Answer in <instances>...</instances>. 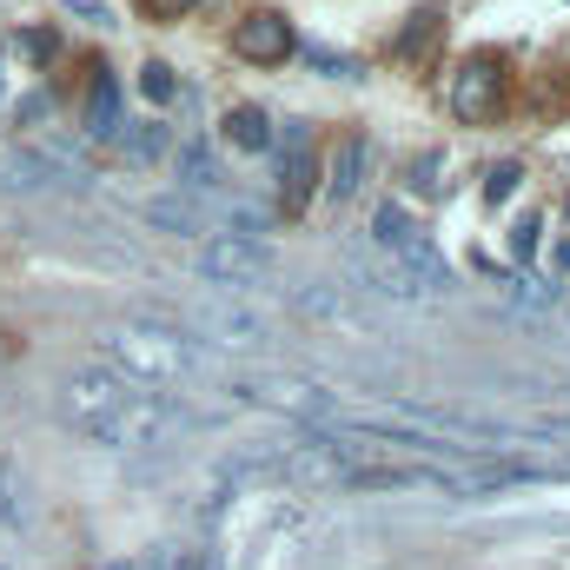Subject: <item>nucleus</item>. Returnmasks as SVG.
<instances>
[{"label": "nucleus", "mask_w": 570, "mask_h": 570, "mask_svg": "<svg viewBox=\"0 0 570 570\" xmlns=\"http://www.w3.org/2000/svg\"><path fill=\"white\" fill-rule=\"evenodd\" d=\"M518 179H524V173H518L511 159H504V166H491V173H484V199H491V206H504V199L518 193Z\"/></svg>", "instance_id": "19"}, {"label": "nucleus", "mask_w": 570, "mask_h": 570, "mask_svg": "<svg viewBox=\"0 0 570 570\" xmlns=\"http://www.w3.org/2000/svg\"><path fill=\"white\" fill-rule=\"evenodd\" d=\"M20 53H33V60H47V53H53V40H47V33H27V40H20Z\"/></svg>", "instance_id": "23"}, {"label": "nucleus", "mask_w": 570, "mask_h": 570, "mask_svg": "<svg viewBox=\"0 0 570 570\" xmlns=\"http://www.w3.org/2000/svg\"><path fill=\"white\" fill-rule=\"evenodd\" d=\"M219 127H226V140L239 146V153H266V146H273V120H266L259 107H226Z\"/></svg>", "instance_id": "11"}, {"label": "nucleus", "mask_w": 570, "mask_h": 570, "mask_svg": "<svg viewBox=\"0 0 570 570\" xmlns=\"http://www.w3.org/2000/svg\"><path fill=\"white\" fill-rule=\"evenodd\" d=\"M186 318L213 345H266V318L246 312V305H233V298H199V305H186Z\"/></svg>", "instance_id": "6"}, {"label": "nucleus", "mask_w": 570, "mask_h": 570, "mask_svg": "<svg viewBox=\"0 0 570 570\" xmlns=\"http://www.w3.org/2000/svg\"><path fill=\"white\" fill-rule=\"evenodd\" d=\"M100 365L134 379L146 392H166V385H199V379H219V358L206 352V338L179 332V325H153V318H127V325H107L94 338Z\"/></svg>", "instance_id": "2"}, {"label": "nucleus", "mask_w": 570, "mask_h": 570, "mask_svg": "<svg viewBox=\"0 0 570 570\" xmlns=\"http://www.w3.org/2000/svg\"><path fill=\"white\" fill-rule=\"evenodd\" d=\"M233 53H239V60H253V67H279L285 53H292V20L273 13V7L246 13V20L233 27Z\"/></svg>", "instance_id": "7"}, {"label": "nucleus", "mask_w": 570, "mask_h": 570, "mask_svg": "<svg viewBox=\"0 0 570 570\" xmlns=\"http://www.w3.org/2000/svg\"><path fill=\"white\" fill-rule=\"evenodd\" d=\"M179 186H186L193 199L219 193V166H213V153H206V140H186V146H179Z\"/></svg>", "instance_id": "12"}, {"label": "nucleus", "mask_w": 570, "mask_h": 570, "mask_svg": "<svg viewBox=\"0 0 570 570\" xmlns=\"http://www.w3.org/2000/svg\"><path fill=\"white\" fill-rule=\"evenodd\" d=\"M140 94H146V100H159V107H166V100L179 94V87H173V67H159V60H153V67H140Z\"/></svg>", "instance_id": "20"}, {"label": "nucleus", "mask_w": 570, "mask_h": 570, "mask_svg": "<svg viewBox=\"0 0 570 570\" xmlns=\"http://www.w3.org/2000/svg\"><path fill=\"white\" fill-rule=\"evenodd\" d=\"M412 193L419 199H438L444 193V153H419L412 159Z\"/></svg>", "instance_id": "18"}, {"label": "nucleus", "mask_w": 570, "mask_h": 570, "mask_svg": "<svg viewBox=\"0 0 570 570\" xmlns=\"http://www.w3.org/2000/svg\"><path fill=\"white\" fill-rule=\"evenodd\" d=\"M127 120H120V80L114 73H94V87H87V134L94 140H114Z\"/></svg>", "instance_id": "9"}, {"label": "nucleus", "mask_w": 570, "mask_h": 570, "mask_svg": "<svg viewBox=\"0 0 570 570\" xmlns=\"http://www.w3.org/2000/svg\"><path fill=\"white\" fill-rule=\"evenodd\" d=\"M60 419L73 431H87L94 444H107V451H153L173 431L193 425L179 399L146 392V385L107 372V365H87V372H67L60 379Z\"/></svg>", "instance_id": "1"}, {"label": "nucleus", "mask_w": 570, "mask_h": 570, "mask_svg": "<svg viewBox=\"0 0 570 570\" xmlns=\"http://www.w3.org/2000/svg\"><path fill=\"white\" fill-rule=\"evenodd\" d=\"M146 219H153V226H166V233H186V239H193V233H206V219H199V206H193V199H153V206H146Z\"/></svg>", "instance_id": "15"}, {"label": "nucleus", "mask_w": 570, "mask_h": 570, "mask_svg": "<svg viewBox=\"0 0 570 570\" xmlns=\"http://www.w3.org/2000/svg\"><path fill=\"white\" fill-rule=\"evenodd\" d=\"M279 193L285 206L298 213L312 193H318V159H312V134L298 120H285V140H279Z\"/></svg>", "instance_id": "8"}, {"label": "nucleus", "mask_w": 570, "mask_h": 570, "mask_svg": "<svg viewBox=\"0 0 570 570\" xmlns=\"http://www.w3.org/2000/svg\"><path fill=\"white\" fill-rule=\"evenodd\" d=\"M498 100H504V67H498L491 53H471V60L451 73V114H458L464 127H478V120L498 114Z\"/></svg>", "instance_id": "5"}, {"label": "nucleus", "mask_w": 570, "mask_h": 570, "mask_svg": "<svg viewBox=\"0 0 570 570\" xmlns=\"http://www.w3.org/2000/svg\"><path fill=\"white\" fill-rule=\"evenodd\" d=\"M358 173H365V140H338V153H332V166H325V193L332 199H352L358 193Z\"/></svg>", "instance_id": "10"}, {"label": "nucleus", "mask_w": 570, "mask_h": 570, "mask_svg": "<svg viewBox=\"0 0 570 570\" xmlns=\"http://www.w3.org/2000/svg\"><path fill=\"white\" fill-rule=\"evenodd\" d=\"M20 518H27V498H20V471L0 458V531H20Z\"/></svg>", "instance_id": "17"}, {"label": "nucleus", "mask_w": 570, "mask_h": 570, "mask_svg": "<svg viewBox=\"0 0 570 570\" xmlns=\"http://www.w3.org/2000/svg\"><path fill=\"white\" fill-rule=\"evenodd\" d=\"M114 140H120V153H127L134 166H153V159L166 153V127H159V120H134V127H120Z\"/></svg>", "instance_id": "13"}, {"label": "nucleus", "mask_w": 570, "mask_h": 570, "mask_svg": "<svg viewBox=\"0 0 570 570\" xmlns=\"http://www.w3.org/2000/svg\"><path fill=\"white\" fill-rule=\"evenodd\" d=\"M511 253H518V259H531V253H538V219H531V213L511 226Z\"/></svg>", "instance_id": "21"}, {"label": "nucleus", "mask_w": 570, "mask_h": 570, "mask_svg": "<svg viewBox=\"0 0 570 570\" xmlns=\"http://www.w3.org/2000/svg\"><path fill=\"white\" fill-rule=\"evenodd\" d=\"M60 173L47 166V159H13L7 173H0V186H13V193H40V186H53Z\"/></svg>", "instance_id": "16"}, {"label": "nucleus", "mask_w": 570, "mask_h": 570, "mask_svg": "<svg viewBox=\"0 0 570 570\" xmlns=\"http://www.w3.org/2000/svg\"><path fill=\"white\" fill-rule=\"evenodd\" d=\"M438 27H444V13H438V7H419V13L405 20V33L392 40V60H419V53L431 47V33H438Z\"/></svg>", "instance_id": "14"}, {"label": "nucleus", "mask_w": 570, "mask_h": 570, "mask_svg": "<svg viewBox=\"0 0 570 570\" xmlns=\"http://www.w3.org/2000/svg\"><path fill=\"white\" fill-rule=\"evenodd\" d=\"M372 253H379L385 266H399L405 279L419 285V298H438V292L451 285V266L438 259L431 233L412 219V213H405V206H392V199L372 213Z\"/></svg>", "instance_id": "3"}, {"label": "nucleus", "mask_w": 570, "mask_h": 570, "mask_svg": "<svg viewBox=\"0 0 570 570\" xmlns=\"http://www.w3.org/2000/svg\"><path fill=\"white\" fill-rule=\"evenodd\" d=\"M146 13H153V20H179V13H186V7H193V0H140Z\"/></svg>", "instance_id": "22"}, {"label": "nucleus", "mask_w": 570, "mask_h": 570, "mask_svg": "<svg viewBox=\"0 0 570 570\" xmlns=\"http://www.w3.org/2000/svg\"><path fill=\"white\" fill-rule=\"evenodd\" d=\"M199 266H206V279L219 285V292H253V285L273 279V253H266L259 239H239V233L213 239V246L199 253Z\"/></svg>", "instance_id": "4"}]
</instances>
